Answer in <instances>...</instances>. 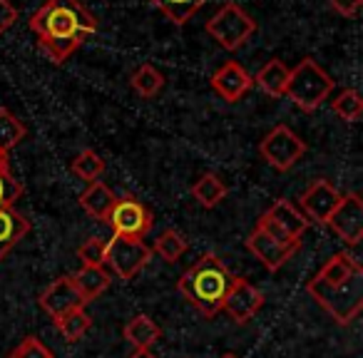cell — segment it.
I'll list each match as a JSON object with an SVG mask.
<instances>
[{
    "instance_id": "cell-1",
    "label": "cell",
    "mask_w": 363,
    "mask_h": 358,
    "mask_svg": "<svg viewBox=\"0 0 363 358\" xmlns=\"http://www.w3.org/2000/svg\"><path fill=\"white\" fill-rule=\"evenodd\" d=\"M30 30L40 38V47L52 65H62L100 30V23L80 0H45L30 16Z\"/></svg>"
},
{
    "instance_id": "cell-2",
    "label": "cell",
    "mask_w": 363,
    "mask_h": 358,
    "mask_svg": "<svg viewBox=\"0 0 363 358\" xmlns=\"http://www.w3.org/2000/svg\"><path fill=\"white\" fill-rule=\"evenodd\" d=\"M306 289L333 321L346 326L363 308V267L356 257L338 252L323 264Z\"/></svg>"
},
{
    "instance_id": "cell-3",
    "label": "cell",
    "mask_w": 363,
    "mask_h": 358,
    "mask_svg": "<svg viewBox=\"0 0 363 358\" xmlns=\"http://www.w3.org/2000/svg\"><path fill=\"white\" fill-rule=\"evenodd\" d=\"M234 274L219 262L214 254H204L192 269L182 274L177 281V291L187 298L199 313L207 318L217 316L222 311L224 296L234 284Z\"/></svg>"
},
{
    "instance_id": "cell-4",
    "label": "cell",
    "mask_w": 363,
    "mask_h": 358,
    "mask_svg": "<svg viewBox=\"0 0 363 358\" xmlns=\"http://www.w3.org/2000/svg\"><path fill=\"white\" fill-rule=\"evenodd\" d=\"M333 90V80L313 57H303L294 70H289V82L284 97L294 102L298 110L313 112L321 107L323 100H328Z\"/></svg>"
},
{
    "instance_id": "cell-5",
    "label": "cell",
    "mask_w": 363,
    "mask_h": 358,
    "mask_svg": "<svg viewBox=\"0 0 363 358\" xmlns=\"http://www.w3.org/2000/svg\"><path fill=\"white\" fill-rule=\"evenodd\" d=\"M207 33L224 47L234 52L257 33V21L237 3H224L207 23Z\"/></svg>"
},
{
    "instance_id": "cell-6",
    "label": "cell",
    "mask_w": 363,
    "mask_h": 358,
    "mask_svg": "<svg viewBox=\"0 0 363 358\" xmlns=\"http://www.w3.org/2000/svg\"><path fill=\"white\" fill-rule=\"evenodd\" d=\"M308 219L294 207L286 199H279L274 202L267 212L259 217L257 227L262 232H267L272 239H277L279 244H289V247H298L301 244V237L308 229Z\"/></svg>"
},
{
    "instance_id": "cell-7",
    "label": "cell",
    "mask_w": 363,
    "mask_h": 358,
    "mask_svg": "<svg viewBox=\"0 0 363 358\" xmlns=\"http://www.w3.org/2000/svg\"><path fill=\"white\" fill-rule=\"evenodd\" d=\"M262 157L279 172H289L303 155L306 142L296 135L289 125H277L262 142H259Z\"/></svg>"
},
{
    "instance_id": "cell-8",
    "label": "cell",
    "mask_w": 363,
    "mask_h": 358,
    "mask_svg": "<svg viewBox=\"0 0 363 358\" xmlns=\"http://www.w3.org/2000/svg\"><path fill=\"white\" fill-rule=\"evenodd\" d=\"M107 224L112 227L115 237L125 239H145L155 227V217L142 202H137L135 197H117L115 207H112Z\"/></svg>"
},
{
    "instance_id": "cell-9",
    "label": "cell",
    "mask_w": 363,
    "mask_h": 358,
    "mask_svg": "<svg viewBox=\"0 0 363 358\" xmlns=\"http://www.w3.org/2000/svg\"><path fill=\"white\" fill-rule=\"evenodd\" d=\"M152 259V249L147 247L142 239H125V237H112L107 242V259L105 262L112 267V272L120 279H132L147 267Z\"/></svg>"
},
{
    "instance_id": "cell-10",
    "label": "cell",
    "mask_w": 363,
    "mask_h": 358,
    "mask_svg": "<svg viewBox=\"0 0 363 358\" xmlns=\"http://www.w3.org/2000/svg\"><path fill=\"white\" fill-rule=\"evenodd\" d=\"M331 232L348 247H356L363 239V199L358 192H348L341 197L338 207L328 217Z\"/></svg>"
},
{
    "instance_id": "cell-11",
    "label": "cell",
    "mask_w": 363,
    "mask_h": 358,
    "mask_svg": "<svg viewBox=\"0 0 363 358\" xmlns=\"http://www.w3.org/2000/svg\"><path fill=\"white\" fill-rule=\"evenodd\" d=\"M341 202V192L333 187L328 179H316L306 192L301 194V214L313 224H326L328 217L333 214V209Z\"/></svg>"
},
{
    "instance_id": "cell-12",
    "label": "cell",
    "mask_w": 363,
    "mask_h": 358,
    "mask_svg": "<svg viewBox=\"0 0 363 358\" xmlns=\"http://www.w3.org/2000/svg\"><path fill=\"white\" fill-rule=\"evenodd\" d=\"M264 306V293L247 279H234L232 289L224 296L222 308L234 318L237 323H247L254 318V313Z\"/></svg>"
},
{
    "instance_id": "cell-13",
    "label": "cell",
    "mask_w": 363,
    "mask_h": 358,
    "mask_svg": "<svg viewBox=\"0 0 363 358\" xmlns=\"http://www.w3.org/2000/svg\"><path fill=\"white\" fill-rule=\"evenodd\" d=\"M247 249L259 259V264H262L264 269H269V272H279V269H281L284 264L294 257V252H296L298 247L279 244L277 239H272L267 232H262V229L257 227L252 234H249Z\"/></svg>"
},
{
    "instance_id": "cell-14",
    "label": "cell",
    "mask_w": 363,
    "mask_h": 358,
    "mask_svg": "<svg viewBox=\"0 0 363 358\" xmlns=\"http://www.w3.org/2000/svg\"><path fill=\"white\" fill-rule=\"evenodd\" d=\"M212 87L222 100L239 102L254 87V77L239 62H224L212 75Z\"/></svg>"
},
{
    "instance_id": "cell-15",
    "label": "cell",
    "mask_w": 363,
    "mask_h": 358,
    "mask_svg": "<svg viewBox=\"0 0 363 358\" xmlns=\"http://www.w3.org/2000/svg\"><path fill=\"white\" fill-rule=\"evenodd\" d=\"M40 306L45 308L48 316L55 321L62 313L72 311V308H77V306H85V301H82L80 291H77L75 284H72V276H60L43 291Z\"/></svg>"
},
{
    "instance_id": "cell-16",
    "label": "cell",
    "mask_w": 363,
    "mask_h": 358,
    "mask_svg": "<svg viewBox=\"0 0 363 358\" xmlns=\"http://www.w3.org/2000/svg\"><path fill=\"white\" fill-rule=\"evenodd\" d=\"M30 222L13 207H0V259L6 257L21 239L28 237Z\"/></svg>"
},
{
    "instance_id": "cell-17",
    "label": "cell",
    "mask_w": 363,
    "mask_h": 358,
    "mask_svg": "<svg viewBox=\"0 0 363 358\" xmlns=\"http://www.w3.org/2000/svg\"><path fill=\"white\" fill-rule=\"evenodd\" d=\"M115 202H117L115 192H112L105 182H100V179H97V182H90V187H87L80 197V207L85 209L92 219H97V222H107Z\"/></svg>"
},
{
    "instance_id": "cell-18",
    "label": "cell",
    "mask_w": 363,
    "mask_h": 358,
    "mask_svg": "<svg viewBox=\"0 0 363 358\" xmlns=\"http://www.w3.org/2000/svg\"><path fill=\"white\" fill-rule=\"evenodd\" d=\"M110 281L112 279L105 272V267H82L77 274H72V284H75L85 303L95 301L100 293H105L110 289Z\"/></svg>"
},
{
    "instance_id": "cell-19",
    "label": "cell",
    "mask_w": 363,
    "mask_h": 358,
    "mask_svg": "<svg viewBox=\"0 0 363 358\" xmlns=\"http://www.w3.org/2000/svg\"><path fill=\"white\" fill-rule=\"evenodd\" d=\"M289 82V67L281 60H269L264 67H259V72L254 75V85L269 97H284Z\"/></svg>"
},
{
    "instance_id": "cell-20",
    "label": "cell",
    "mask_w": 363,
    "mask_h": 358,
    "mask_svg": "<svg viewBox=\"0 0 363 358\" xmlns=\"http://www.w3.org/2000/svg\"><path fill=\"white\" fill-rule=\"evenodd\" d=\"M122 333H125V338L137 351H150L157 343V338H160V326H157L150 316L142 313V316L130 318V321L125 323V328H122Z\"/></svg>"
},
{
    "instance_id": "cell-21",
    "label": "cell",
    "mask_w": 363,
    "mask_h": 358,
    "mask_svg": "<svg viewBox=\"0 0 363 358\" xmlns=\"http://www.w3.org/2000/svg\"><path fill=\"white\" fill-rule=\"evenodd\" d=\"M192 197L202 204L204 209H214L217 204L224 202L227 197V184L222 182V177L214 172H204L192 187Z\"/></svg>"
},
{
    "instance_id": "cell-22",
    "label": "cell",
    "mask_w": 363,
    "mask_h": 358,
    "mask_svg": "<svg viewBox=\"0 0 363 358\" xmlns=\"http://www.w3.org/2000/svg\"><path fill=\"white\" fill-rule=\"evenodd\" d=\"M55 326H57V331L65 336V341L75 343L90 331L92 318H90V313L85 311V306H77V308H72V311L62 313L60 318H55Z\"/></svg>"
},
{
    "instance_id": "cell-23",
    "label": "cell",
    "mask_w": 363,
    "mask_h": 358,
    "mask_svg": "<svg viewBox=\"0 0 363 358\" xmlns=\"http://www.w3.org/2000/svg\"><path fill=\"white\" fill-rule=\"evenodd\" d=\"M28 137V127L13 115L11 110L0 107V152H11Z\"/></svg>"
},
{
    "instance_id": "cell-24",
    "label": "cell",
    "mask_w": 363,
    "mask_h": 358,
    "mask_svg": "<svg viewBox=\"0 0 363 358\" xmlns=\"http://www.w3.org/2000/svg\"><path fill=\"white\" fill-rule=\"evenodd\" d=\"M132 87H135L137 95H142V97L150 100V97L160 95V90L164 87V75H162L155 65L145 62V65L137 67L135 75H132Z\"/></svg>"
},
{
    "instance_id": "cell-25",
    "label": "cell",
    "mask_w": 363,
    "mask_h": 358,
    "mask_svg": "<svg viewBox=\"0 0 363 358\" xmlns=\"http://www.w3.org/2000/svg\"><path fill=\"white\" fill-rule=\"evenodd\" d=\"M152 3H155L174 26H184V23L192 21V16L207 3V0H152Z\"/></svg>"
},
{
    "instance_id": "cell-26",
    "label": "cell",
    "mask_w": 363,
    "mask_h": 358,
    "mask_svg": "<svg viewBox=\"0 0 363 358\" xmlns=\"http://www.w3.org/2000/svg\"><path fill=\"white\" fill-rule=\"evenodd\" d=\"M152 252L160 254L164 262L174 264L184 257V252H187V239L182 237L177 229H164V232L155 239V249H152Z\"/></svg>"
},
{
    "instance_id": "cell-27",
    "label": "cell",
    "mask_w": 363,
    "mask_h": 358,
    "mask_svg": "<svg viewBox=\"0 0 363 358\" xmlns=\"http://www.w3.org/2000/svg\"><path fill=\"white\" fill-rule=\"evenodd\" d=\"M333 112L341 117L343 122H358L363 117V100H361V92L348 87V90L338 92V97L331 102Z\"/></svg>"
},
{
    "instance_id": "cell-28",
    "label": "cell",
    "mask_w": 363,
    "mask_h": 358,
    "mask_svg": "<svg viewBox=\"0 0 363 358\" xmlns=\"http://www.w3.org/2000/svg\"><path fill=\"white\" fill-rule=\"evenodd\" d=\"M72 172L85 182H97L105 172V160L95 150H85L72 160Z\"/></svg>"
},
{
    "instance_id": "cell-29",
    "label": "cell",
    "mask_w": 363,
    "mask_h": 358,
    "mask_svg": "<svg viewBox=\"0 0 363 358\" xmlns=\"http://www.w3.org/2000/svg\"><path fill=\"white\" fill-rule=\"evenodd\" d=\"M77 257H80L82 267H105L107 259V242L100 237H92L77 249Z\"/></svg>"
},
{
    "instance_id": "cell-30",
    "label": "cell",
    "mask_w": 363,
    "mask_h": 358,
    "mask_svg": "<svg viewBox=\"0 0 363 358\" xmlns=\"http://www.w3.org/2000/svg\"><path fill=\"white\" fill-rule=\"evenodd\" d=\"M8 358H55V353H52L38 336H28L13 348Z\"/></svg>"
},
{
    "instance_id": "cell-31",
    "label": "cell",
    "mask_w": 363,
    "mask_h": 358,
    "mask_svg": "<svg viewBox=\"0 0 363 358\" xmlns=\"http://www.w3.org/2000/svg\"><path fill=\"white\" fill-rule=\"evenodd\" d=\"M23 197V184L13 172H0V207H13Z\"/></svg>"
},
{
    "instance_id": "cell-32",
    "label": "cell",
    "mask_w": 363,
    "mask_h": 358,
    "mask_svg": "<svg viewBox=\"0 0 363 358\" xmlns=\"http://www.w3.org/2000/svg\"><path fill=\"white\" fill-rule=\"evenodd\" d=\"M18 21V8L13 6L11 0H0V35L6 30H11Z\"/></svg>"
},
{
    "instance_id": "cell-33",
    "label": "cell",
    "mask_w": 363,
    "mask_h": 358,
    "mask_svg": "<svg viewBox=\"0 0 363 358\" xmlns=\"http://www.w3.org/2000/svg\"><path fill=\"white\" fill-rule=\"evenodd\" d=\"M331 8L343 18H356L358 11H361V3L363 0H328Z\"/></svg>"
},
{
    "instance_id": "cell-34",
    "label": "cell",
    "mask_w": 363,
    "mask_h": 358,
    "mask_svg": "<svg viewBox=\"0 0 363 358\" xmlns=\"http://www.w3.org/2000/svg\"><path fill=\"white\" fill-rule=\"evenodd\" d=\"M0 172H11V160L6 152H0Z\"/></svg>"
},
{
    "instance_id": "cell-35",
    "label": "cell",
    "mask_w": 363,
    "mask_h": 358,
    "mask_svg": "<svg viewBox=\"0 0 363 358\" xmlns=\"http://www.w3.org/2000/svg\"><path fill=\"white\" fill-rule=\"evenodd\" d=\"M130 358H155V356H152L150 351H135V353H132Z\"/></svg>"
},
{
    "instance_id": "cell-36",
    "label": "cell",
    "mask_w": 363,
    "mask_h": 358,
    "mask_svg": "<svg viewBox=\"0 0 363 358\" xmlns=\"http://www.w3.org/2000/svg\"><path fill=\"white\" fill-rule=\"evenodd\" d=\"M222 358H237V356H234V353H224Z\"/></svg>"
}]
</instances>
